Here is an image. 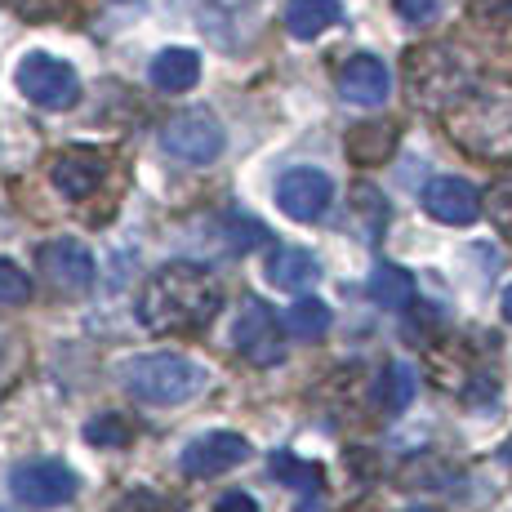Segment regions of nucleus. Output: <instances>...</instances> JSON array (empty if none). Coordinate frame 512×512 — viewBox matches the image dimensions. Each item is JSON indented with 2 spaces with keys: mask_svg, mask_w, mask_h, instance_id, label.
Returning a JSON list of instances; mask_svg holds the SVG:
<instances>
[{
  "mask_svg": "<svg viewBox=\"0 0 512 512\" xmlns=\"http://www.w3.org/2000/svg\"><path fill=\"white\" fill-rule=\"evenodd\" d=\"M223 308V290L196 263H165L152 272L139 294V321L152 334H187L214 321Z\"/></svg>",
  "mask_w": 512,
  "mask_h": 512,
  "instance_id": "f257e3e1",
  "label": "nucleus"
},
{
  "mask_svg": "<svg viewBox=\"0 0 512 512\" xmlns=\"http://www.w3.org/2000/svg\"><path fill=\"white\" fill-rule=\"evenodd\" d=\"M121 383L143 406H183L210 388V370L183 352H147V357L125 361Z\"/></svg>",
  "mask_w": 512,
  "mask_h": 512,
  "instance_id": "f03ea898",
  "label": "nucleus"
},
{
  "mask_svg": "<svg viewBox=\"0 0 512 512\" xmlns=\"http://www.w3.org/2000/svg\"><path fill=\"white\" fill-rule=\"evenodd\" d=\"M450 134L472 156H512V90L472 94L450 112Z\"/></svg>",
  "mask_w": 512,
  "mask_h": 512,
  "instance_id": "7ed1b4c3",
  "label": "nucleus"
},
{
  "mask_svg": "<svg viewBox=\"0 0 512 512\" xmlns=\"http://www.w3.org/2000/svg\"><path fill=\"white\" fill-rule=\"evenodd\" d=\"M14 85L27 103L45 107V112H67V107H76V98H81V76H76V67L54 54H41V49L18 58Z\"/></svg>",
  "mask_w": 512,
  "mask_h": 512,
  "instance_id": "20e7f679",
  "label": "nucleus"
},
{
  "mask_svg": "<svg viewBox=\"0 0 512 512\" xmlns=\"http://www.w3.org/2000/svg\"><path fill=\"white\" fill-rule=\"evenodd\" d=\"M9 490L27 508H63L76 499L81 481H76V472L63 459H27V464L9 472Z\"/></svg>",
  "mask_w": 512,
  "mask_h": 512,
  "instance_id": "39448f33",
  "label": "nucleus"
},
{
  "mask_svg": "<svg viewBox=\"0 0 512 512\" xmlns=\"http://www.w3.org/2000/svg\"><path fill=\"white\" fill-rule=\"evenodd\" d=\"M161 147L183 165H210L228 147V134L210 112H183L161 130Z\"/></svg>",
  "mask_w": 512,
  "mask_h": 512,
  "instance_id": "423d86ee",
  "label": "nucleus"
},
{
  "mask_svg": "<svg viewBox=\"0 0 512 512\" xmlns=\"http://www.w3.org/2000/svg\"><path fill=\"white\" fill-rule=\"evenodd\" d=\"M334 201V179L326 170H312V165H294L277 179V205L285 219L294 223H317L326 219Z\"/></svg>",
  "mask_w": 512,
  "mask_h": 512,
  "instance_id": "0eeeda50",
  "label": "nucleus"
},
{
  "mask_svg": "<svg viewBox=\"0 0 512 512\" xmlns=\"http://www.w3.org/2000/svg\"><path fill=\"white\" fill-rule=\"evenodd\" d=\"M281 330H285V321H277V312L268 308L263 299H245V308H241V317H236V326H232V343H236V352H241L250 366H277L281 361Z\"/></svg>",
  "mask_w": 512,
  "mask_h": 512,
  "instance_id": "6e6552de",
  "label": "nucleus"
},
{
  "mask_svg": "<svg viewBox=\"0 0 512 512\" xmlns=\"http://www.w3.org/2000/svg\"><path fill=\"white\" fill-rule=\"evenodd\" d=\"M250 459V441L241 437V432H205V437L187 441L179 464L187 477H219V472H232L236 464H245Z\"/></svg>",
  "mask_w": 512,
  "mask_h": 512,
  "instance_id": "1a4fd4ad",
  "label": "nucleus"
},
{
  "mask_svg": "<svg viewBox=\"0 0 512 512\" xmlns=\"http://www.w3.org/2000/svg\"><path fill=\"white\" fill-rule=\"evenodd\" d=\"M423 210L432 214L437 223H446V228H468V223L481 219V192L472 187L468 179H455V174H441V179H432L423 187Z\"/></svg>",
  "mask_w": 512,
  "mask_h": 512,
  "instance_id": "9d476101",
  "label": "nucleus"
},
{
  "mask_svg": "<svg viewBox=\"0 0 512 512\" xmlns=\"http://www.w3.org/2000/svg\"><path fill=\"white\" fill-rule=\"evenodd\" d=\"M41 272H45V281L63 294H85L98 277L94 254L85 250L81 241H67V236L41 245Z\"/></svg>",
  "mask_w": 512,
  "mask_h": 512,
  "instance_id": "9b49d317",
  "label": "nucleus"
},
{
  "mask_svg": "<svg viewBox=\"0 0 512 512\" xmlns=\"http://www.w3.org/2000/svg\"><path fill=\"white\" fill-rule=\"evenodd\" d=\"M107 170V156L94 152V147H63V152L54 156V170H49V179L54 187L67 196V201H85V196L98 187Z\"/></svg>",
  "mask_w": 512,
  "mask_h": 512,
  "instance_id": "f8f14e48",
  "label": "nucleus"
},
{
  "mask_svg": "<svg viewBox=\"0 0 512 512\" xmlns=\"http://www.w3.org/2000/svg\"><path fill=\"white\" fill-rule=\"evenodd\" d=\"M339 94L357 107H379L392 94V72L383 58L374 54H352L339 72Z\"/></svg>",
  "mask_w": 512,
  "mask_h": 512,
  "instance_id": "ddd939ff",
  "label": "nucleus"
},
{
  "mask_svg": "<svg viewBox=\"0 0 512 512\" xmlns=\"http://www.w3.org/2000/svg\"><path fill=\"white\" fill-rule=\"evenodd\" d=\"M147 76H152L156 90L187 94L196 81H201V54H196V49H183V45H170V49H161V54L152 58Z\"/></svg>",
  "mask_w": 512,
  "mask_h": 512,
  "instance_id": "4468645a",
  "label": "nucleus"
},
{
  "mask_svg": "<svg viewBox=\"0 0 512 512\" xmlns=\"http://www.w3.org/2000/svg\"><path fill=\"white\" fill-rule=\"evenodd\" d=\"M317 277H321V263L308 250H299V245H277L268 254V285H277V290L299 294L308 285H317Z\"/></svg>",
  "mask_w": 512,
  "mask_h": 512,
  "instance_id": "2eb2a0df",
  "label": "nucleus"
},
{
  "mask_svg": "<svg viewBox=\"0 0 512 512\" xmlns=\"http://www.w3.org/2000/svg\"><path fill=\"white\" fill-rule=\"evenodd\" d=\"M339 18H343L339 0H290V5H285V32H290L294 41H317Z\"/></svg>",
  "mask_w": 512,
  "mask_h": 512,
  "instance_id": "dca6fc26",
  "label": "nucleus"
},
{
  "mask_svg": "<svg viewBox=\"0 0 512 512\" xmlns=\"http://www.w3.org/2000/svg\"><path fill=\"white\" fill-rule=\"evenodd\" d=\"M366 290L379 308H410V303H415V277H410L406 268H397V263H379V268L370 272Z\"/></svg>",
  "mask_w": 512,
  "mask_h": 512,
  "instance_id": "f3484780",
  "label": "nucleus"
},
{
  "mask_svg": "<svg viewBox=\"0 0 512 512\" xmlns=\"http://www.w3.org/2000/svg\"><path fill=\"white\" fill-rule=\"evenodd\" d=\"M330 321L334 312L326 299H299L294 308H285V334H294V339H321Z\"/></svg>",
  "mask_w": 512,
  "mask_h": 512,
  "instance_id": "a211bd4d",
  "label": "nucleus"
},
{
  "mask_svg": "<svg viewBox=\"0 0 512 512\" xmlns=\"http://www.w3.org/2000/svg\"><path fill=\"white\" fill-rule=\"evenodd\" d=\"M134 437H139V423L116 415V410H107V415H98V419L85 423V441L98 446V450H121V446H130Z\"/></svg>",
  "mask_w": 512,
  "mask_h": 512,
  "instance_id": "6ab92c4d",
  "label": "nucleus"
},
{
  "mask_svg": "<svg viewBox=\"0 0 512 512\" xmlns=\"http://www.w3.org/2000/svg\"><path fill=\"white\" fill-rule=\"evenodd\" d=\"M392 143H397V130H392V125H357L348 139V156L361 165H379L383 156L392 152Z\"/></svg>",
  "mask_w": 512,
  "mask_h": 512,
  "instance_id": "aec40b11",
  "label": "nucleus"
},
{
  "mask_svg": "<svg viewBox=\"0 0 512 512\" xmlns=\"http://www.w3.org/2000/svg\"><path fill=\"white\" fill-rule=\"evenodd\" d=\"M410 397H415V370H410L406 361L388 366L379 374V383H374V401H379L383 410H406Z\"/></svg>",
  "mask_w": 512,
  "mask_h": 512,
  "instance_id": "412c9836",
  "label": "nucleus"
},
{
  "mask_svg": "<svg viewBox=\"0 0 512 512\" xmlns=\"http://www.w3.org/2000/svg\"><path fill=\"white\" fill-rule=\"evenodd\" d=\"M268 468H272V477L290 481V486H299V490H312V486H321V468H317V464H303V459H294L290 450H277Z\"/></svg>",
  "mask_w": 512,
  "mask_h": 512,
  "instance_id": "4be33fe9",
  "label": "nucleus"
},
{
  "mask_svg": "<svg viewBox=\"0 0 512 512\" xmlns=\"http://www.w3.org/2000/svg\"><path fill=\"white\" fill-rule=\"evenodd\" d=\"M32 299V281L14 259H0V308H18Z\"/></svg>",
  "mask_w": 512,
  "mask_h": 512,
  "instance_id": "5701e85b",
  "label": "nucleus"
},
{
  "mask_svg": "<svg viewBox=\"0 0 512 512\" xmlns=\"http://www.w3.org/2000/svg\"><path fill=\"white\" fill-rule=\"evenodd\" d=\"M486 210H490V223H495V232L512 241V179L490 187V192H486Z\"/></svg>",
  "mask_w": 512,
  "mask_h": 512,
  "instance_id": "b1692460",
  "label": "nucleus"
},
{
  "mask_svg": "<svg viewBox=\"0 0 512 512\" xmlns=\"http://www.w3.org/2000/svg\"><path fill=\"white\" fill-rule=\"evenodd\" d=\"M112 512H174V504L165 495H156V490H125L112 504Z\"/></svg>",
  "mask_w": 512,
  "mask_h": 512,
  "instance_id": "393cba45",
  "label": "nucleus"
},
{
  "mask_svg": "<svg viewBox=\"0 0 512 512\" xmlns=\"http://www.w3.org/2000/svg\"><path fill=\"white\" fill-rule=\"evenodd\" d=\"M392 9H397L406 23H432V14H437V0H392Z\"/></svg>",
  "mask_w": 512,
  "mask_h": 512,
  "instance_id": "a878e982",
  "label": "nucleus"
},
{
  "mask_svg": "<svg viewBox=\"0 0 512 512\" xmlns=\"http://www.w3.org/2000/svg\"><path fill=\"white\" fill-rule=\"evenodd\" d=\"M214 512H259V499L245 495V490H228V495H219Z\"/></svg>",
  "mask_w": 512,
  "mask_h": 512,
  "instance_id": "bb28decb",
  "label": "nucleus"
},
{
  "mask_svg": "<svg viewBox=\"0 0 512 512\" xmlns=\"http://www.w3.org/2000/svg\"><path fill=\"white\" fill-rule=\"evenodd\" d=\"M5 357H9V330L0 326V366H5Z\"/></svg>",
  "mask_w": 512,
  "mask_h": 512,
  "instance_id": "cd10ccee",
  "label": "nucleus"
},
{
  "mask_svg": "<svg viewBox=\"0 0 512 512\" xmlns=\"http://www.w3.org/2000/svg\"><path fill=\"white\" fill-rule=\"evenodd\" d=\"M499 459H504V464H508V468H512V437H508V441H504V446H499Z\"/></svg>",
  "mask_w": 512,
  "mask_h": 512,
  "instance_id": "c85d7f7f",
  "label": "nucleus"
},
{
  "mask_svg": "<svg viewBox=\"0 0 512 512\" xmlns=\"http://www.w3.org/2000/svg\"><path fill=\"white\" fill-rule=\"evenodd\" d=\"M504 321H512V285L504 290Z\"/></svg>",
  "mask_w": 512,
  "mask_h": 512,
  "instance_id": "c756f323",
  "label": "nucleus"
},
{
  "mask_svg": "<svg viewBox=\"0 0 512 512\" xmlns=\"http://www.w3.org/2000/svg\"><path fill=\"white\" fill-rule=\"evenodd\" d=\"M406 512H437V508H406Z\"/></svg>",
  "mask_w": 512,
  "mask_h": 512,
  "instance_id": "7c9ffc66",
  "label": "nucleus"
},
{
  "mask_svg": "<svg viewBox=\"0 0 512 512\" xmlns=\"http://www.w3.org/2000/svg\"><path fill=\"white\" fill-rule=\"evenodd\" d=\"M508 5H512V0H508Z\"/></svg>",
  "mask_w": 512,
  "mask_h": 512,
  "instance_id": "2f4dec72",
  "label": "nucleus"
}]
</instances>
